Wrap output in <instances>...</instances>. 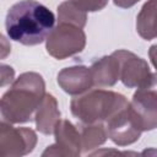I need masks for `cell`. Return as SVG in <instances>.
Returning a JSON list of instances; mask_svg holds the SVG:
<instances>
[{"mask_svg": "<svg viewBox=\"0 0 157 157\" xmlns=\"http://www.w3.org/2000/svg\"><path fill=\"white\" fill-rule=\"evenodd\" d=\"M55 23L54 13L36 0L13 4L6 15L7 37L25 45H37L48 38Z\"/></svg>", "mask_w": 157, "mask_h": 157, "instance_id": "6da1fadb", "label": "cell"}, {"mask_svg": "<svg viewBox=\"0 0 157 157\" xmlns=\"http://www.w3.org/2000/svg\"><path fill=\"white\" fill-rule=\"evenodd\" d=\"M44 82L37 74H23L1 99L2 117L12 123L27 121L43 102Z\"/></svg>", "mask_w": 157, "mask_h": 157, "instance_id": "7a4b0ae2", "label": "cell"}, {"mask_svg": "<svg viewBox=\"0 0 157 157\" xmlns=\"http://www.w3.org/2000/svg\"><path fill=\"white\" fill-rule=\"evenodd\" d=\"M128 101L124 96L107 92L93 91L80 98H75L71 102V112L85 123H93L99 119H109L120 109L128 105Z\"/></svg>", "mask_w": 157, "mask_h": 157, "instance_id": "3957f363", "label": "cell"}, {"mask_svg": "<svg viewBox=\"0 0 157 157\" xmlns=\"http://www.w3.org/2000/svg\"><path fill=\"white\" fill-rule=\"evenodd\" d=\"M85 33L74 23L60 22L47 38V49L53 56L64 59L78 53L85 47Z\"/></svg>", "mask_w": 157, "mask_h": 157, "instance_id": "277c9868", "label": "cell"}, {"mask_svg": "<svg viewBox=\"0 0 157 157\" xmlns=\"http://www.w3.org/2000/svg\"><path fill=\"white\" fill-rule=\"evenodd\" d=\"M120 65V80L128 87H146L155 81V76L151 74L148 65L141 58L132 53L119 50L115 52Z\"/></svg>", "mask_w": 157, "mask_h": 157, "instance_id": "5b68a950", "label": "cell"}, {"mask_svg": "<svg viewBox=\"0 0 157 157\" xmlns=\"http://www.w3.org/2000/svg\"><path fill=\"white\" fill-rule=\"evenodd\" d=\"M155 85L156 80L150 86L139 88L130 105L142 130L157 128V88Z\"/></svg>", "mask_w": 157, "mask_h": 157, "instance_id": "8992f818", "label": "cell"}, {"mask_svg": "<svg viewBox=\"0 0 157 157\" xmlns=\"http://www.w3.org/2000/svg\"><path fill=\"white\" fill-rule=\"evenodd\" d=\"M141 131L142 129L137 121V118L132 113L129 104L115 113L109 120L108 132L115 144H131L139 139Z\"/></svg>", "mask_w": 157, "mask_h": 157, "instance_id": "52a82bcc", "label": "cell"}, {"mask_svg": "<svg viewBox=\"0 0 157 157\" xmlns=\"http://www.w3.org/2000/svg\"><path fill=\"white\" fill-rule=\"evenodd\" d=\"M58 82L60 83L64 91L71 94H76L90 88L93 82V78L91 69L85 66H75L67 67L66 70L61 71L58 76Z\"/></svg>", "mask_w": 157, "mask_h": 157, "instance_id": "ba28073f", "label": "cell"}, {"mask_svg": "<svg viewBox=\"0 0 157 157\" xmlns=\"http://www.w3.org/2000/svg\"><path fill=\"white\" fill-rule=\"evenodd\" d=\"M93 82L102 86H112L118 80L120 74V65L117 56L113 54L112 56L102 58L99 61L94 63L91 67Z\"/></svg>", "mask_w": 157, "mask_h": 157, "instance_id": "9c48e42d", "label": "cell"}, {"mask_svg": "<svg viewBox=\"0 0 157 157\" xmlns=\"http://www.w3.org/2000/svg\"><path fill=\"white\" fill-rule=\"evenodd\" d=\"M136 28L145 39L157 37V0H148L142 6L137 16Z\"/></svg>", "mask_w": 157, "mask_h": 157, "instance_id": "30bf717a", "label": "cell"}, {"mask_svg": "<svg viewBox=\"0 0 157 157\" xmlns=\"http://www.w3.org/2000/svg\"><path fill=\"white\" fill-rule=\"evenodd\" d=\"M55 108L56 105L53 96L47 94L42 102V108H39L37 114V128L43 134H50L59 121V113Z\"/></svg>", "mask_w": 157, "mask_h": 157, "instance_id": "8fae6325", "label": "cell"}, {"mask_svg": "<svg viewBox=\"0 0 157 157\" xmlns=\"http://www.w3.org/2000/svg\"><path fill=\"white\" fill-rule=\"evenodd\" d=\"M58 10H59L60 22L74 23L78 27H83V25L86 23V15H85L83 10H81L71 0L61 4Z\"/></svg>", "mask_w": 157, "mask_h": 157, "instance_id": "7c38bea8", "label": "cell"}, {"mask_svg": "<svg viewBox=\"0 0 157 157\" xmlns=\"http://www.w3.org/2000/svg\"><path fill=\"white\" fill-rule=\"evenodd\" d=\"M83 11H97L105 6L108 0H71Z\"/></svg>", "mask_w": 157, "mask_h": 157, "instance_id": "4fadbf2b", "label": "cell"}, {"mask_svg": "<svg viewBox=\"0 0 157 157\" xmlns=\"http://www.w3.org/2000/svg\"><path fill=\"white\" fill-rule=\"evenodd\" d=\"M150 58H151V60H152V63L157 70V44H155L150 48Z\"/></svg>", "mask_w": 157, "mask_h": 157, "instance_id": "5bb4252c", "label": "cell"}, {"mask_svg": "<svg viewBox=\"0 0 157 157\" xmlns=\"http://www.w3.org/2000/svg\"><path fill=\"white\" fill-rule=\"evenodd\" d=\"M139 0H114L115 5L118 6H121V7H129V6H132L135 2H137Z\"/></svg>", "mask_w": 157, "mask_h": 157, "instance_id": "9a60e30c", "label": "cell"}]
</instances>
